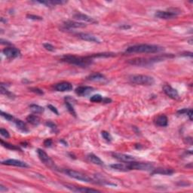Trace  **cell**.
Masks as SVG:
<instances>
[{
  "instance_id": "52a82bcc",
  "label": "cell",
  "mask_w": 193,
  "mask_h": 193,
  "mask_svg": "<svg viewBox=\"0 0 193 193\" xmlns=\"http://www.w3.org/2000/svg\"><path fill=\"white\" fill-rule=\"evenodd\" d=\"M130 171L131 170H138V171H152L154 169V167L152 164L150 163L144 162H136V161H132V162L128 163Z\"/></svg>"
},
{
  "instance_id": "ffe728a7",
  "label": "cell",
  "mask_w": 193,
  "mask_h": 193,
  "mask_svg": "<svg viewBox=\"0 0 193 193\" xmlns=\"http://www.w3.org/2000/svg\"><path fill=\"white\" fill-rule=\"evenodd\" d=\"M37 3H40L46 6L47 7L55 6L56 5H62L66 3V1H61V0H49V1H37L36 2Z\"/></svg>"
},
{
  "instance_id": "b9f144b4",
  "label": "cell",
  "mask_w": 193,
  "mask_h": 193,
  "mask_svg": "<svg viewBox=\"0 0 193 193\" xmlns=\"http://www.w3.org/2000/svg\"><path fill=\"white\" fill-rule=\"evenodd\" d=\"M186 114L188 115V116H189V119H190L191 121H192V110H191V109H190V110H187Z\"/></svg>"
},
{
  "instance_id": "8fae6325",
  "label": "cell",
  "mask_w": 193,
  "mask_h": 193,
  "mask_svg": "<svg viewBox=\"0 0 193 193\" xmlns=\"http://www.w3.org/2000/svg\"><path fill=\"white\" fill-rule=\"evenodd\" d=\"M163 91H164V92L165 93L166 95H168L169 97L172 98V99L178 100L179 98H180V96H179V94L178 92H177V91L176 89L173 88L171 86L168 85H164V87H163Z\"/></svg>"
},
{
  "instance_id": "cb8c5ba5",
  "label": "cell",
  "mask_w": 193,
  "mask_h": 193,
  "mask_svg": "<svg viewBox=\"0 0 193 193\" xmlns=\"http://www.w3.org/2000/svg\"><path fill=\"white\" fill-rule=\"evenodd\" d=\"M173 173V171L171 169H168V168H157V169H153V171L152 172V174H163V175H171Z\"/></svg>"
},
{
  "instance_id": "7a4b0ae2",
  "label": "cell",
  "mask_w": 193,
  "mask_h": 193,
  "mask_svg": "<svg viewBox=\"0 0 193 193\" xmlns=\"http://www.w3.org/2000/svg\"><path fill=\"white\" fill-rule=\"evenodd\" d=\"M90 56L88 57H78L75 55H64L61 61L64 62L68 63L70 64L75 65V66H82V67H87L90 66L93 63Z\"/></svg>"
},
{
  "instance_id": "ba28073f",
  "label": "cell",
  "mask_w": 193,
  "mask_h": 193,
  "mask_svg": "<svg viewBox=\"0 0 193 193\" xmlns=\"http://www.w3.org/2000/svg\"><path fill=\"white\" fill-rule=\"evenodd\" d=\"M178 12L175 11H158L155 12V16L158 18L168 20V19L175 18L178 15Z\"/></svg>"
},
{
  "instance_id": "f35d334b",
  "label": "cell",
  "mask_w": 193,
  "mask_h": 193,
  "mask_svg": "<svg viewBox=\"0 0 193 193\" xmlns=\"http://www.w3.org/2000/svg\"><path fill=\"white\" fill-rule=\"evenodd\" d=\"M52 143H53V142H52V139H46L44 141V145H45V147H51Z\"/></svg>"
},
{
  "instance_id": "74e56055",
  "label": "cell",
  "mask_w": 193,
  "mask_h": 193,
  "mask_svg": "<svg viewBox=\"0 0 193 193\" xmlns=\"http://www.w3.org/2000/svg\"><path fill=\"white\" fill-rule=\"evenodd\" d=\"M28 18L30 19V20H42L43 18L41 17L36 16V15H27V16Z\"/></svg>"
},
{
  "instance_id": "8d00e7d4",
  "label": "cell",
  "mask_w": 193,
  "mask_h": 193,
  "mask_svg": "<svg viewBox=\"0 0 193 193\" xmlns=\"http://www.w3.org/2000/svg\"><path fill=\"white\" fill-rule=\"evenodd\" d=\"M43 46L44 48L46 49V50L49 51V52H54V47L49 43H45L43 45Z\"/></svg>"
},
{
  "instance_id": "ee69618b",
  "label": "cell",
  "mask_w": 193,
  "mask_h": 193,
  "mask_svg": "<svg viewBox=\"0 0 193 193\" xmlns=\"http://www.w3.org/2000/svg\"><path fill=\"white\" fill-rule=\"evenodd\" d=\"M2 40L3 42H5V43H1L2 44H5V45H11V43H9V42H8V41H6V40H4V39H2Z\"/></svg>"
},
{
  "instance_id": "603a6c76",
  "label": "cell",
  "mask_w": 193,
  "mask_h": 193,
  "mask_svg": "<svg viewBox=\"0 0 193 193\" xmlns=\"http://www.w3.org/2000/svg\"><path fill=\"white\" fill-rule=\"evenodd\" d=\"M87 158H88V159L91 161V162L93 163V164H97V165H103V161L101 160V159H100L98 156L94 155V154H93V153L88 154L87 156Z\"/></svg>"
},
{
  "instance_id": "4316f807",
  "label": "cell",
  "mask_w": 193,
  "mask_h": 193,
  "mask_svg": "<svg viewBox=\"0 0 193 193\" xmlns=\"http://www.w3.org/2000/svg\"><path fill=\"white\" fill-rule=\"evenodd\" d=\"M15 123L16 124L17 128L19 130H20L21 131H24V132H27L28 128L26 125V124L24 123V122L21 120H19V119H15Z\"/></svg>"
},
{
  "instance_id": "f6af8a7d",
  "label": "cell",
  "mask_w": 193,
  "mask_h": 193,
  "mask_svg": "<svg viewBox=\"0 0 193 193\" xmlns=\"http://www.w3.org/2000/svg\"><path fill=\"white\" fill-rule=\"evenodd\" d=\"M103 102H104V103H108L111 102L112 101H111V100H110V99H108V98H106V99H105V100H103Z\"/></svg>"
},
{
  "instance_id": "7bdbcfd3",
  "label": "cell",
  "mask_w": 193,
  "mask_h": 193,
  "mask_svg": "<svg viewBox=\"0 0 193 193\" xmlns=\"http://www.w3.org/2000/svg\"><path fill=\"white\" fill-rule=\"evenodd\" d=\"M8 189H6V188H5V186H3L2 185H0V192H3L4 191H7Z\"/></svg>"
},
{
  "instance_id": "2e32d148",
  "label": "cell",
  "mask_w": 193,
  "mask_h": 193,
  "mask_svg": "<svg viewBox=\"0 0 193 193\" xmlns=\"http://www.w3.org/2000/svg\"><path fill=\"white\" fill-rule=\"evenodd\" d=\"M79 38H82V40H85V41L91 42V43H100V40L98 39L96 36H93V35L88 34V33H80L77 34Z\"/></svg>"
},
{
  "instance_id": "9c48e42d",
  "label": "cell",
  "mask_w": 193,
  "mask_h": 193,
  "mask_svg": "<svg viewBox=\"0 0 193 193\" xmlns=\"http://www.w3.org/2000/svg\"><path fill=\"white\" fill-rule=\"evenodd\" d=\"M3 54L6 57H8L9 59H13L16 58L20 56V52L19 49L16 48H6L2 51Z\"/></svg>"
},
{
  "instance_id": "f546056e",
  "label": "cell",
  "mask_w": 193,
  "mask_h": 193,
  "mask_svg": "<svg viewBox=\"0 0 193 193\" xmlns=\"http://www.w3.org/2000/svg\"><path fill=\"white\" fill-rule=\"evenodd\" d=\"M90 101L91 102L94 103H99L103 101V96L101 94H95V95H93L90 98Z\"/></svg>"
},
{
  "instance_id": "4fadbf2b",
  "label": "cell",
  "mask_w": 193,
  "mask_h": 193,
  "mask_svg": "<svg viewBox=\"0 0 193 193\" xmlns=\"http://www.w3.org/2000/svg\"><path fill=\"white\" fill-rule=\"evenodd\" d=\"M73 17L75 19V20H82V21H85L88 23H91V24H97V21L96 20H94V18L92 17L88 16V15H84V14H81V13H77L75 15H73Z\"/></svg>"
},
{
  "instance_id": "83f0119b",
  "label": "cell",
  "mask_w": 193,
  "mask_h": 193,
  "mask_svg": "<svg viewBox=\"0 0 193 193\" xmlns=\"http://www.w3.org/2000/svg\"><path fill=\"white\" fill-rule=\"evenodd\" d=\"M1 143L2 145V146L6 147V148L8 149V150H20L18 147L16 146L15 145H12L11 143H6V142H4L2 140H1Z\"/></svg>"
},
{
  "instance_id": "f1b7e54d",
  "label": "cell",
  "mask_w": 193,
  "mask_h": 193,
  "mask_svg": "<svg viewBox=\"0 0 193 193\" xmlns=\"http://www.w3.org/2000/svg\"><path fill=\"white\" fill-rule=\"evenodd\" d=\"M115 54L113 53H102V54H93V55L90 56V57L92 58V57H113L115 56Z\"/></svg>"
},
{
  "instance_id": "ab89813d",
  "label": "cell",
  "mask_w": 193,
  "mask_h": 193,
  "mask_svg": "<svg viewBox=\"0 0 193 193\" xmlns=\"http://www.w3.org/2000/svg\"><path fill=\"white\" fill-rule=\"evenodd\" d=\"M29 90H30L31 91H33V92L36 93V94H43V91L42 90H40V89L37 88H29Z\"/></svg>"
},
{
  "instance_id": "9a60e30c",
  "label": "cell",
  "mask_w": 193,
  "mask_h": 193,
  "mask_svg": "<svg viewBox=\"0 0 193 193\" xmlns=\"http://www.w3.org/2000/svg\"><path fill=\"white\" fill-rule=\"evenodd\" d=\"M55 89L57 91H61V92H64V91H70L73 89V85L70 82H63L61 83L57 84L55 85Z\"/></svg>"
},
{
  "instance_id": "5b68a950",
  "label": "cell",
  "mask_w": 193,
  "mask_h": 193,
  "mask_svg": "<svg viewBox=\"0 0 193 193\" xmlns=\"http://www.w3.org/2000/svg\"><path fill=\"white\" fill-rule=\"evenodd\" d=\"M66 174L68 176L72 177V178L75 179V180H80V181L85 182H92V179L89 177L87 175L84 174V173H81V172L73 171V170H66L65 171Z\"/></svg>"
},
{
  "instance_id": "30bf717a",
  "label": "cell",
  "mask_w": 193,
  "mask_h": 193,
  "mask_svg": "<svg viewBox=\"0 0 193 193\" xmlns=\"http://www.w3.org/2000/svg\"><path fill=\"white\" fill-rule=\"evenodd\" d=\"M112 155L114 159H117V160L121 161V162H124V163H130L132 162V161H135V158L133 156L129 155H125V154L122 153H116V152H114L112 153Z\"/></svg>"
},
{
  "instance_id": "e0dca14e",
  "label": "cell",
  "mask_w": 193,
  "mask_h": 193,
  "mask_svg": "<svg viewBox=\"0 0 193 193\" xmlns=\"http://www.w3.org/2000/svg\"><path fill=\"white\" fill-rule=\"evenodd\" d=\"M66 188L71 189L73 192H101L99 190H96V189H88V188H79V187H75L71 185H65Z\"/></svg>"
},
{
  "instance_id": "7402d4cb",
  "label": "cell",
  "mask_w": 193,
  "mask_h": 193,
  "mask_svg": "<svg viewBox=\"0 0 193 193\" xmlns=\"http://www.w3.org/2000/svg\"><path fill=\"white\" fill-rule=\"evenodd\" d=\"M64 26L66 27L72 29V28H84L86 27V24H84V23H79L69 20V21H66L64 23Z\"/></svg>"
},
{
  "instance_id": "e575fe53",
  "label": "cell",
  "mask_w": 193,
  "mask_h": 193,
  "mask_svg": "<svg viewBox=\"0 0 193 193\" xmlns=\"http://www.w3.org/2000/svg\"><path fill=\"white\" fill-rule=\"evenodd\" d=\"M1 115L7 121H12L14 119V117L11 115L5 113V112H1Z\"/></svg>"
},
{
  "instance_id": "d6986e66",
  "label": "cell",
  "mask_w": 193,
  "mask_h": 193,
  "mask_svg": "<svg viewBox=\"0 0 193 193\" xmlns=\"http://www.w3.org/2000/svg\"><path fill=\"white\" fill-rule=\"evenodd\" d=\"M155 124L159 127H166L168 124V117L164 115H161L158 116L155 120Z\"/></svg>"
},
{
  "instance_id": "3957f363",
  "label": "cell",
  "mask_w": 193,
  "mask_h": 193,
  "mask_svg": "<svg viewBox=\"0 0 193 193\" xmlns=\"http://www.w3.org/2000/svg\"><path fill=\"white\" fill-rule=\"evenodd\" d=\"M173 57L172 55H164V56H158V57H151V58H134L132 60H129L128 63L131 65H134V66H146L152 65L155 63L159 62V61H163L165 57Z\"/></svg>"
},
{
  "instance_id": "d6a6232c",
  "label": "cell",
  "mask_w": 193,
  "mask_h": 193,
  "mask_svg": "<svg viewBox=\"0 0 193 193\" xmlns=\"http://www.w3.org/2000/svg\"><path fill=\"white\" fill-rule=\"evenodd\" d=\"M45 124H46L47 127L50 128L52 129V131H53V132H57V125H56L54 123H53L52 122H47Z\"/></svg>"
},
{
  "instance_id": "5bb4252c",
  "label": "cell",
  "mask_w": 193,
  "mask_h": 193,
  "mask_svg": "<svg viewBox=\"0 0 193 193\" xmlns=\"http://www.w3.org/2000/svg\"><path fill=\"white\" fill-rule=\"evenodd\" d=\"M94 88L92 87H88V86H80L75 89V94L79 96H86L88 94H91Z\"/></svg>"
},
{
  "instance_id": "6da1fadb",
  "label": "cell",
  "mask_w": 193,
  "mask_h": 193,
  "mask_svg": "<svg viewBox=\"0 0 193 193\" xmlns=\"http://www.w3.org/2000/svg\"><path fill=\"white\" fill-rule=\"evenodd\" d=\"M162 47L156 45H150V44H141V45H135L128 47L125 51L126 54L133 53H159L163 50Z\"/></svg>"
},
{
  "instance_id": "60d3db41",
  "label": "cell",
  "mask_w": 193,
  "mask_h": 193,
  "mask_svg": "<svg viewBox=\"0 0 193 193\" xmlns=\"http://www.w3.org/2000/svg\"><path fill=\"white\" fill-rule=\"evenodd\" d=\"M48 108L49 109V110H51V111H52L54 113H55L56 115H59V113H58V111H57V109H56V107H54V106H52V105H51V104H49V105H48Z\"/></svg>"
},
{
  "instance_id": "ac0fdd59",
  "label": "cell",
  "mask_w": 193,
  "mask_h": 193,
  "mask_svg": "<svg viewBox=\"0 0 193 193\" xmlns=\"http://www.w3.org/2000/svg\"><path fill=\"white\" fill-rule=\"evenodd\" d=\"M112 168L115 171H130V168H129V164L128 163H125V164H123V163H119V164H113L110 165Z\"/></svg>"
},
{
  "instance_id": "836d02e7",
  "label": "cell",
  "mask_w": 193,
  "mask_h": 193,
  "mask_svg": "<svg viewBox=\"0 0 193 193\" xmlns=\"http://www.w3.org/2000/svg\"><path fill=\"white\" fill-rule=\"evenodd\" d=\"M1 93L2 94H5V95H6L7 96H13V94H12V93L10 92V91H8L6 88H4V86L2 85H1Z\"/></svg>"
},
{
  "instance_id": "bcb514c9",
  "label": "cell",
  "mask_w": 193,
  "mask_h": 193,
  "mask_svg": "<svg viewBox=\"0 0 193 193\" xmlns=\"http://www.w3.org/2000/svg\"><path fill=\"white\" fill-rule=\"evenodd\" d=\"M120 28H122V29H130L131 27H130V26L124 25V26H122V27H120Z\"/></svg>"
},
{
  "instance_id": "d4e9b609",
  "label": "cell",
  "mask_w": 193,
  "mask_h": 193,
  "mask_svg": "<svg viewBox=\"0 0 193 193\" xmlns=\"http://www.w3.org/2000/svg\"><path fill=\"white\" fill-rule=\"evenodd\" d=\"M27 121L33 125H38L40 123L39 117L36 115H29L27 117Z\"/></svg>"
},
{
  "instance_id": "7c38bea8",
  "label": "cell",
  "mask_w": 193,
  "mask_h": 193,
  "mask_svg": "<svg viewBox=\"0 0 193 193\" xmlns=\"http://www.w3.org/2000/svg\"><path fill=\"white\" fill-rule=\"evenodd\" d=\"M2 164L20 167V168H28L29 167V165L26 162H24V161L20 160H16V159H8V160H5L2 161Z\"/></svg>"
},
{
  "instance_id": "d590c367",
  "label": "cell",
  "mask_w": 193,
  "mask_h": 193,
  "mask_svg": "<svg viewBox=\"0 0 193 193\" xmlns=\"http://www.w3.org/2000/svg\"><path fill=\"white\" fill-rule=\"evenodd\" d=\"M0 134H1L2 136H3L4 137L6 138H9L10 137V134L8 133V131L7 130L4 128H1L0 129Z\"/></svg>"
},
{
  "instance_id": "8992f818",
  "label": "cell",
  "mask_w": 193,
  "mask_h": 193,
  "mask_svg": "<svg viewBox=\"0 0 193 193\" xmlns=\"http://www.w3.org/2000/svg\"><path fill=\"white\" fill-rule=\"evenodd\" d=\"M37 153L38 158H39V159L44 164H45L47 167L52 168V169H56L55 164H54L53 160L51 159L50 156H49L45 151L41 150V149H38Z\"/></svg>"
},
{
  "instance_id": "44dd1931",
  "label": "cell",
  "mask_w": 193,
  "mask_h": 193,
  "mask_svg": "<svg viewBox=\"0 0 193 193\" xmlns=\"http://www.w3.org/2000/svg\"><path fill=\"white\" fill-rule=\"evenodd\" d=\"M88 80L92 81V82H103L106 79L105 76L100 73H94L88 76Z\"/></svg>"
},
{
  "instance_id": "4dcf8cb0",
  "label": "cell",
  "mask_w": 193,
  "mask_h": 193,
  "mask_svg": "<svg viewBox=\"0 0 193 193\" xmlns=\"http://www.w3.org/2000/svg\"><path fill=\"white\" fill-rule=\"evenodd\" d=\"M65 105H66V108H67V110H68V111H69L70 113L72 114V115H74L75 117L76 116V113H75L74 108H73V105L71 104V103L68 102V101H66V102H65Z\"/></svg>"
},
{
  "instance_id": "277c9868",
  "label": "cell",
  "mask_w": 193,
  "mask_h": 193,
  "mask_svg": "<svg viewBox=\"0 0 193 193\" xmlns=\"http://www.w3.org/2000/svg\"><path fill=\"white\" fill-rule=\"evenodd\" d=\"M129 80L131 83L139 85H152L155 83V79L152 77L146 75H131Z\"/></svg>"
},
{
  "instance_id": "1f68e13d",
  "label": "cell",
  "mask_w": 193,
  "mask_h": 193,
  "mask_svg": "<svg viewBox=\"0 0 193 193\" xmlns=\"http://www.w3.org/2000/svg\"><path fill=\"white\" fill-rule=\"evenodd\" d=\"M101 134H102V137H103V139L106 140L107 142H111L112 141V139H113V137H112L111 134H110L109 132H107V131H103L102 132H101Z\"/></svg>"
},
{
  "instance_id": "484cf974",
  "label": "cell",
  "mask_w": 193,
  "mask_h": 193,
  "mask_svg": "<svg viewBox=\"0 0 193 193\" xmlns=\"http://www.w3.org/2000/svg\"><path fill=\"white\" fill-rule=\"evenodd\" d=\"M29 110L32 113H35V114H41L43 113L44 112V108L43 106H38V105L36 104H31L29 106Z\"/></svg>"
}]
</instances>
